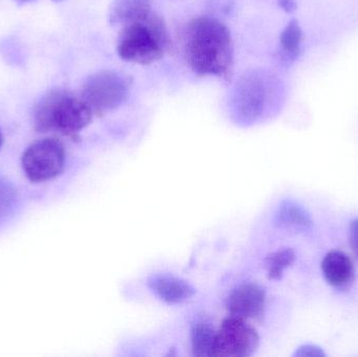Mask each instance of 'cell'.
I'll list each match as a JSON object with an SVG mask.
<instances>
[{"label":"cell","instance_id":"obj_20","mask_svg":"<svg viewBox=\"0 0 358 357\" xmlns=\"http://www.w3.org/2000/svg\"><path fill=\"white\" fill-rule=\"evenodd\" d=\"M15 1L18 2L20 4H27L29 3V2L36 1V0H15Z\"/></svg>","mask_w":358,"mask_h":357},{"label":"cell","instance_id":"obj_7","mask_svg":"<svg viewBox=\"0 0 358 357\" xmlns=\"http://www.w3.org/2000/svg\"><path fill=\"white\" fill-rule=\"evenodd\" d=\"M260 346L258 331L241 319H224L215 339L214 354L217 357L252 356Z\"/></svg>","mask_w":358,"mask_h":357},{"label":"cell","instance_id":"obj_8","mask_svg":"<svg viewBox=\"0 0 358 357\" xmlns=\"http://www.w3.org/2000/svg\"><path fill=\"white\" fill-rule=\"evenodd\" d=\"M266 306V293L255 283H244L229 293L227 300L229 316L244 321L262 320Z\"/></svg>","mask_w":358,"mask_h":357},{"label":"cell","instance_id":"obj_17","mask_svg":"<svg viewBox=\"0 0 358 357\" xmlns=\"http://www.w3.org/2000/svg\"><path fill=\"white\" fill-rule=\"evenodd\" d=\"M294 356L296 357H325L326 354L320 346L313 344H305L300 346L294 352Z\"/></svg>","mask_w":358,"mask_h":357},{"label":"cell","instance_id":"obj_11","mask_svg":"<svg viewBox=\"0 0 358 357\" xmlns=\"http://www.w3.org/2000/svg\"><path fill=\"white\" fill-rule=\"evenodd\" d=\"M275 226L290 232L306 233L313 230L311 214L296 201L285 199L280 203L275 214Z\"/></svg>","mask_w":358,"mask_h":357},{"label":"cell","instance_id":"obj_6","mask_svg":"<svg viewBox=\"0 0 358 357\" xmlns=\"http://www.w3.org/2000/svg\"><path fill=\"white\" fill-rule=\"evenodd\" d=\"M21 165L31 182L54 180L64 169V146L56 138L37 140L23 153Z\"/></svg>","mask_w":358,"mask_h":357},{"label":"cell","instance_id":"obj_12","mask_svg":"<svg viewBox=\"0 0 358 357\" xmlns=\"http://www.w3.org/2000/svg\"><path fill=\"white\" fill-rule=\"evenodd\" d=\"M151 0H113L109 8L111 24L126 25L145 20L153 14Z\"/></svg>","mask_w":358,"mask_h":357},{"label":"cell","instance_id":"obj_5","mask_svg":"<svg viewBox=\"0 0 358 357\" xmlns=\"http://www.w3.org/2000/svg\"><path fill=\"white\" fill-rule=\"evenodd\" d=\"M132 87L129 75L117 71H96L82 86L81 98L92 112L103 115L115 110L127 101Z\"/></svg>","mask_w":358,"mask_h":357},{"label":"cell","instance_id":"obj_22","mask_svg":"<svg viewBox=\"0 0 358 357\" xmlns=\"http://www.w3.org/2000/svg\"><path fill=\"white\" fill-rule=\"evenodd\" d=\"M55 1H62V0H55Z\"/></svg>","mask_w":358,"mask_h":357},{"label":"cell","instance_id":"obj_4","mask_svg":"<svg viewBox=\"0 0 358 357\" xmlns=\"http://www.w3.org/2000/svg\"><path fill=\"white\" fill-rule=\"evenodd\" d=\"M279 94L280 83L273 75L261 71L246 73L238 82L231 96L234 115L240 123H255Z\"/></svg>","mask_w":358,"mask_h":357},{"label":"cell","instance_id":"obj_2","mask_svg":"<svg viewBox=\"0 0 358 357\" xmlns=\"http://www.w3.org/2000/svg\"><path fill=\"white\" fill-rule=\"evenodd\" d=\"M94 112L81 96L65 89L46 94L34 113L35 128L40 132L55 131L73 136L87 127Z\"/></svg>","mask_w":358,"mask_h":357},{"label":"cell","instance_id":"obj_16","mask_svg":"<svg viewBox=\"0 0 358 357\" xmlns=\"http://www.w3.org/2000/svg\"><path fill=\"white\" fill-rule=\"evenodd\" d=\"M16 198V193L8 180L0 177V220L8 215Z\"/></svg>","mask_w":358,"mask_h":357},{"label":"cell","instance_id":"obj_19","mask_svg":"<svg viewBox=\"0 0 358 357\" xmlns=\"http://www.w3.org/2000/svg\"><path fill=\"white\" fill-rule=\"evenodd\" d=\"M280 8L286 13H292L296 10L298 0H278Z\"/></svg>","mask_w":358,"mask_h":357},{"label":"cell","instance_id":"obj_13","mask_svg":"<svg viewBox=\"0 0 358 357\" xmlns=\"http://www.w3.org/2000/svg\"><path fill=\"white\" fill-rule=\"evenodd\" d=\"M302 27L298 20H290L280 36V59L285 66L294 64L302 52Z\"/></svg>","mask_w":358,"mask_h":357},{"label":"cell","instance_id":"obj_1","mask_svg":"<svg viewBox=\"0 0 358 357\" xmlns=\"http://www.w3.org/2000/svg\"><path fill=\"white\" fill-rule=\"evenodd\" d=\"M185 54L196 75L227 77L233 66L231 31L212 17L194 18L185 29Z\"/></svg>","mask_w":358,"mask_h":357},{"label":"cell","instance_id":"obj_18","mask_svg":"<svg viewBox=\"0 0 358 357\" xmlns=\"http://www.w3.org/2000/svg\"><path fill=\"white\" fill-rule=\"evenodd\" d=\"M349 245L358 261V217L353 219L349 226Z\"/></svg>","mask_w":358,"mask_h":357},{"label":"cell","instance_id":"obj_10","mask_svg":"<svg viewBox=\"0 0 358 357\" xmlns=\"http://www.w3.org/2000/svg\"><path fill=\"white\" fill-rule=\"evenodd\" d=\"M149 289L168 304H179L191 299L196 289L187 281L167 274H155L147 280Z\"/></svg>","mask_w":358,"mask_h":357},{"label":"cell","instance_id":"obj_14","mask_svg":"<svg viewBox=\"0 0 358 357\" xmlns=\"http://www.w3.org/2000/svg\"><path fill=\"white\" fill-rule=\"evenodd\" d=\"M216 331L210 324L198 322L191 328L192 352L194 356L210 357L214 354Z\"/></svg>","mask_w":358,"mask_h":357},{"label":"cell","instance_id":"obj_9","mask_svg":"<svg viewBox=\"0 0 358 357\" xmlns=\"http://www.w3.org/2000/svg\"><path fill=\"white\" fill-rule=\"evenodd\" d=\"M322 272L326 282L336 289H349L355 283V264L345 252L332 249L324 256L321 264Z\"/></svg>","mask_w":358,"mask_h":357},{"label":"cell","instance_id":"obj_15","mask_svg":"<svg viewBox=\"0 0 358 357\" xmlns=\"http://www.w3.org/2000/svg\"><path fill=\"white\" fill-rule=\"evenodd\" d=\"M296 261V252L290 247L278 249L265 257L264 264L269 280H281L284 272Z\"/></svg>","mask_w":358,"mask_h":357},{"label":"cell","instance_id":"obj_21","mask_svg":"<svg viewBox=\"0 0 358 357\" xmlns=\"http://www.w3.org/2000/svg\"><path fill=\"white\" fill-rule=\"evenodd\" d=\"M2 143H3V136H2L1 130H0V148H1Z\"/></svg>","mask_w":358,"mask_h":357},{"label":"cell","instance_id":"obj_3","mask_svg":"<svg viewBox=\"0 0 358 357\" xmlns=\"http://www.w3.org/2000/svg\"><path fill=\"white\" fill-rule=\"evenodd\" d=\"M169 45L167 27L163 19L153 13L145 20L124 25L117 52L126 62L148 65L161 60Z\"/></svg>","mask_w":358,"mask_h":357}]
</instances>
